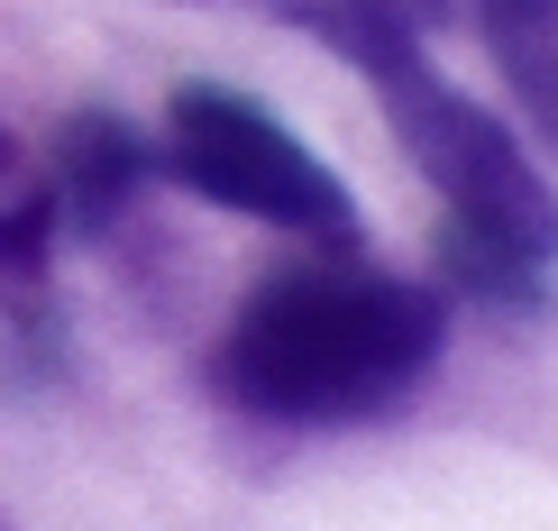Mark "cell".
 Returning <instances> with one entry per match:
<instances>
[{
  "label": "cell",
  "instance_id": "cell-1",
  "mask_svg": "<svg viewBox=\"0 0 558 531\" xmlns=\"http://www.w3.org/2000/svg\"><path fill=\"white\" fill-rule=\"evenodd\" d=\"M449 349V303L412 275L366 266H293L257 285L211 349L220 403L293 431L376 422L412 395Z\"/></svg>",
  "mask_w": 558,
  "mask_h": 531
},
{
  "label": "cell",
  "instance_id": "cell-2",
  "mask_svg": "<svg viewBox=\"0 0 558 531\" xmlns=\"http://www.w3.org/2000/svg\"><path fill=\"white\" fill-rule=\"evenodd\" d=\"M302 19H312V28L330 37L366 83H376V101H385L393 137H403V156L439 183V202H449L458 229L513 248V257H531V266L558 257V193L541 183V166L522 156V137L504 129L485 101H468V92H458V83L422 56V37L357 28V19H339L330 0H320V10H302Z\"/></svg>",
  "mask_w": 558,
  "mask_h": 531
},
{
  "label": "cell",
  "instance_id": "cell-3",
  "mask_svg": "<svg viewBox=\"0 0 558 531\" xmlns=\"http://www.w3.org/2000/svg\"><path fill=\"white\" fill-rule=\"evenodd\" d=\"M166 174L183 193L239 212V220L357 248V202H348V183L320 166L275 110H257L229 83H183L166 101Z\"/></svg>",
  "mask_w": 558,
  "mask_h": 531
},
{
  "label": "cell",
  "instance_id": "cell-4",
  "mask_svg": "<svg viewBox=\"0 0 558 531\" xmlns=\"http://www.w3.org/2000/svg\"><path fill=\"white\" fill-rule=\"evenodd\" d=\"M147 174H156V156H147V137L129 120H110V110H74L64 120V137H56V212H74L92 239L137 202Z\"/></svg>",
  "mask_w": 558,
  "mask_h": 531
},
{
  "label": "cell",
  "instance_id": "cell-5",
  "mask_svg": "<svg viewBox=\"0 0 558 531\" xmlns=\"http://www.w3.org/2000/svg\"><path fill=\"white\" fill-rule=\"evenodd\" d=\"M439 275H449L458 293H476V303H504V312H541V266L513 257V248L476 239V229H439Z\"/></svg>",
  "mask_w": 558,
  "mask_h": 531
},
{
  "label": "cell",
  "instance_id": "cell-6",
  "mask_svg": "<svg viewBox=\"0 0 558 531\" xmlns=\"http://www.w3.org/2000/svg\"><path fill=\"white\" fill-rule=\"evenodd\" d=\"M56 193H28L0 212V285H37L46 275V248H56Z\"/></svg>",
  "mask_w": 558,
  "mask_h": 531
},
{
  "label": "cell",
  "instance_id": "cell-7",
  "mask_svg": "<svg viewBox=\"0 0 558 531\" xmlns=\"http://www.w3.org/2000/svg\"><path fill=\"white\" fill-rule=\"evenodd\" d=\"M468 19H476V37L495 46L504 64L558 37V0H468Z\"/></svg>",
  "mask_w": 558,
  "mask_h": 531
},
{
  "label": "cell",
  "instance_id": "cell-8",
  "mask_svg": "<svg viewBox=\"0 0 558 531\" xmlns=\"http://www.w3.org/2000/svg\"><path fill=\"white\" fill-rule=\"evenodd\" d=\"M339 19H357V28H385V37H439L458 19V0H330Z\"/></svg>",
  "mask_w": 558,
  "mask_h": 531
},
{
  "label": "cell",
  "instance_id": "cell-9",
  "mask_svg": "<svg viewBox=\"0 0 558 531\" xmlns=\"http://www.w3.org/2000/svg\"><path fill=\"white\" fill-rule=\"evenodd\" d=\"M504 83H513V101L531 110V129L558 147V37L531 46V56H513V64H504Z\"/></svg>",
  "mask_w": 558,
  "mask_h": 531
},
{
  "label": "cell",
  "instance_id": "cell-10",
  "mask_svg": "<svg viewBox=\"0 0 558 531\" xmlns=\"http://www.w3.org/2000/svg\"><path fill=\"white\" fill-rule=\"evenodd\" d=\"M0 166H10V137H0Z\"/></svg>",
  "mask_w": 558,
  "mask_h": 531
}]
</instances>
